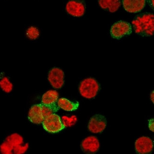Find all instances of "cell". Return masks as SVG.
I'll return each mask as SVG.
<instances>
[{
	"mask_svg": "<svg viewBox=\"0 0 154 154\" xmlns=\"http://www.w3.org/2000/svg\"><path fill=\"white\" fill-rule=\"evenodd\" d=\"M134 31L143 37H150L154 33V16L149 12L138 15L132 21Z\"/></svg>",
	"mask_w": 154,
	"mask_h": 154,
	"instance_id": "obj_1",
	"label": "cell"
},
{
	"mask_svg": "<svg viewBox=\"0 0 154 154\" xmlns=\"http://www.w3.org/2000/svg\"><path fill=\"white\" fill-rule=\"evenodd\" d=\"M100 88V85L95 79L89 77L81 81L79 86V91L82 96L91 99L97 95Z\"/></svg>",
	"mask_w": 154,
	"mask_h": 154,
	"instance_id": "obj_2",
	"label": "cell"
},
{
	"mask_svg": "<svg viewBox=\"0 0 154 154\" xmlns=\"http://www.w3.org/2000/svg\"><path fill=\"white\" fill-rule=\"evenodd\" d=\"M132 27L130 23L123 20L114 23L111 27L110 34L112 38L119 39L126 36L131 35Z\"/></svg>",
	"mask_w": 154,
	"mask_h": 154,
	"instance_id": "obj_3",
	"label": "cell"
},
{
	"mask_svg": "<svg viewBox=\"0 0 154 154\" xmlns=\"http://www.w3.org/2000/svg\"><path fill=\"white\" fill-rule=\"evenodd\" d=\"M42 124L44 130L51 133H57L65 128L60 116L56 113L44 119Z\"/></svg>",
	"mask_w": 154,
	"mask_h": 154,
	"instance_id": "obj_4",
	"label": "cell"
},
{
	"mask_svg": "<svg viewBox=\"0 0 154 154\" xmlns=\"http://www.w3.org/2000/svg\"><path fill=\"white\" fill-rule=\"evenodd\" d=\"M107 125V122L105 116L97 114L93 116L90 119L88 128L92 133L97 134L103 132L106 128Z\"/></svg>",
	"mask_w": 154,
	"mask_h": 154,
	"instance_id": "obj_5",
	"label": "cell"
},
{
	"mask_svg": "<svg viewBox=\"0 0 154 154\" xmlns=\"http://www.w3.org/2000/svg\"><path fill=\"white\" fill-rule=\"evenodd\" d=\"M48 79L54 88L59 89L65 83V73L61 68L53 67L48 72Z\"/></svg>",
	"mask_w": 154,
	"mask_h": 154,
	"instance_id": "obj_6",
	"label": "cell"
},
{
	"mask_svg": "<svg viewBox=\"0 0 154 154\" xmlns=\"http://www.w3.org/2000/svg\"><path fill=\"white\" fill-rule=\"evenodd\" d=\"M66 11L73 17H82L85 11V2L82 0H70L66 4Z\"/></svg>",
	"mask_w": 154,
	"mask_h": 154,
	"instance_id": "obj_7",
	"label": "cell"
},
{
	"mask_svg": "<svg viewBox=\"0 0 154 154\" xmlns=\"http://www.w3.org/2000/svg\"><path fill=\"white\" fill-rule=\"evenodd\" d=\"M153 148L154 142L148 137H141L137 139L135 142V150L137 154H149L152 152Z\"/></svg>",
	"mask_w": 154,
	"mask_h": 154,
	"instance_id": "obj_8",
	"label": "cell"
},
{
	"mask_svg": "<svg viewBox=\"0 0 154 154\" xmlns=\"http://www.w3.org/2000/svg\"><path fill=\"white\" fill-rule=\"evenodd\" d=\"M100 147L99 140L95 136H89L83 140L81 147L83 152L86 154H95Z\"/></svg>",
	"mask_w": 154,
	"mask_h": 154,
	"instance_id": "obj_9",
	"label": "cell"
},
{
	"mask_svg": "<svg viewBox=\"0 0 154 154\" xmlns=\"http://www.w3.org/2000/svg\"><path fill=\"white\" fill-rule=\"evenodd\" d=\"M123 8L131 14L140 12L145 8L146 0H122Z\"/></svg>",
	"mask_w": 154,
	"mask_h": 154,
	"instance_id": "obj_10",
	"label": "cell"
},
{
	"mask_svg": "<svg viewBox=\"0 0 154 154\" xmlns=\"http://www.w3.org/2000/svg\"><path fill=\"white\" fill-rule=\"evenodd\" d=\"M28 119L34 124H40L43 122L42 105L37 104L31 106L28 113Z\"/></svg>",
	"mask_w": 154,
	"mask_h": 154,
	"instance_id": "obj_11",
	"label": "cell"
},
{
	"mask_svg": "<svg viewBox=\"0 0 154 154\" xmlns=\"http://www.w3.org/2000/svg\"><path fill=\"white\" fill-rule=\"evenodd\" d=\"M98 3L100 8L111 13L117 11L121 6V0H98Z\"/></svg>",
	"mask_w": 154,
	"mask_h": 154,
	"instance_id": "obj_12",
	"label": "cell"
},
{
	"mask_svg": "<svg viewBox=\"0 0 154 154\" xmlns=\"http://www.w3.org/2000/svg\"><path fill=\"white\" fill-rule=\"evenodd\" d=\"M57 104L59 108L68 112L75 111L79 105V103L78 102L74 103L71 102L69 100L65 98H61L57 100Z\"/></svg>",
	"mask_w": 154,
	"mask_h": 154,
	"instance_id": "obj_13",
	"label": "cell"
},
{
	"mask_svg": "<svg viewBox=\"0 0 154 154\" xmlns=\"http://www.w3.org/2000/svg\"><path fill=\"white\" fill-rule=\"evenodd\" d=\"M59 94L56 90H49L43 94L42 97V103L43 104H52L57 103Z\"/></svg>",
	"mask_w": 154,
	"mask_h": 154,
	"instance_id": "obj_14",
	"label": "cell"
},
{
	"mask_svg": "<svg viewBox=\"0 0 154 154\" xmlns=\"http://www.w3.org/2000/svg\"><path fill=\"white\" fill-rule=\"evenodd\" d=\"M42 105V113L44 118L45 119L49 115L58 112L59 109V107L57 103L52 104H43L41 103Z\"/></svg>",
	"mask_w": 154,
	"mask_h": 154,
	"instance_id": "obj_15",
	"label": "cell"
},
{
	"mask_svg": "<svg viewBox=\"0 0 154 154\" xmlns=\"http://www.w3.org/2000/svg\"><path fill=\"white\" fill-rule=\"evenodd\" d=\"M5 140L7 141L14 147L23 144V138L21 135L18 133H14L9 135L6 138Z\"/></svg>",
	"mask_w": 154,
	"mask_h": 154,
	"instance_id": "obj_16",
	"label": "cell"
},
{
	"mask_svg": "<svg viewBox=\"0 0 154 154\" xmlns=\"http://www.w3.org/2000/svg\"><path fill=\"white\" fill-rule=\"evenodd\" d=\"M0 87L3 91L10 93L13 89V85L7 77H4L0 81Z\"/></svg>",
	"mask_w": 154,
	"mask_h": 154,
	"instance_id": "obj_17",
	"label": "cell"
},
{
	"mask_svg": "<svg viewBox=\"0 0 154 154\" xmlns=\"http://www.w3.org/2000/svg\"><path fill=\"white\" fill-rule=\"evenodd\" d=\"M26 34L28 38L31 40H35L39 37L40 32L38 28L31 26L27 29Z\"/></svg>",
	"mask_w": 154,
	"mask_h": 154,
	"instance_id": "obj_18",
	"label": "cell"
},
{
	"mask_svg": "<svg viewBox=\"0 0 154 154\" xmlns=\"http://www.w3.org/2000/svg\"><path fill=\"white\" fill-rule=\"evenodd\" d=\"M14 148L9 142L5 140L0 146V152L2 154H12Z\"/></svg>",
	"mask_w": 154,
	"mask_h": 154,
	"instance_id": "obj_19",
	"label": "cell"
},
{
	"mask_svg": "<svg viewBox=\"0 0 154 154\" xmlns=\"http://www.w3.org/2000/svg\"><path fill=\"white\" fill-rule=\"evenodd\" d=\"M77 121L76 116H72L71 117H68L67 116H63L62 117L63 123L65 127L73 126L75 124Z\"/></svg>",
	"mask_w": 154,
	"mask_h": 154,
	"instance_id": "obj_20",
	"label": "cell"
},
{
	"mask_svg": "<svg viewBox=\"0 0 154 154\" xmlns=\"http://www.w3.org/2000/svg\"><path fill=\"white\" fill-rule=\"evenodd\" d=\"M29 145L28 143H26L24 145H20L15 146L13 149V154H24L28 149Z\"/></svg>",
	"mask_w": 154,
	"mask_h": 154,
	"instance_id": "obj_21",
	"label": "cell"
},
{
	"mask_svg": "<svg viewBox=\"0 0 154 154\" xmlns=\"http://www.w3.org/2000/svg\"><path fill=\"white\" fill-rule=\"evenodd\" d=\"M154 119H151L149 121V128L150 131L154 132Z\"/></svg>",
	"mask_w": 154,
	"mask_h": 154,
	"instance_id": "obj_22",
	"label": "cell"
},
{
	"mask_svg": "<svg viewBox=\"0 0 154 154\" xmlns=\"http://www.w3.org/2000/svg\"><path fill=\"white\" fill-rule=\"evenodd\" d=\"M147 3L151 8L154 10V0H147Z\"/></svg>",
	"mask_w": 154,
	"mask_h": 154,
	"instance_id": "obj_23",
	"label": "cell"
},
{
	"mask_svg": "<svg viewBox=\"0 0 154 154\" xmlns=\"http://www.w3.org/2000/svg\"><path fill=\"white\" fill-rule=\"evenodd\" d=\"M150 99L152 101V103H154V91H152V93H151L150 94Z\"/></svg>",
	"mask_w": 154,
	"mask_h": 154,
	"instance_id": "obj_24",
	"label": "cell"
}]
</instances>
